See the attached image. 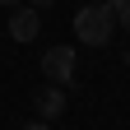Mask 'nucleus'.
I'll list each match as a JSON object with an SVG mask.
<instances>
[{
	"instance_id": "nucleus-10",
	"label": "nucleus",
	"mask_w": 130,
	"mask_h": 130,
	"mask_svg": "<svg viewBox=\"0 0 130 130\" xmlns=\"http://www.w3.org/2000/svg\"><path fill=\"white\" fill-rule=\"evenodd\" d=\"M125 65H130V51H125Z\"/></svg>"
},
{
	"instance_id": "nucleus-3",
	"label": "nucleus",
	"mask_w": 130,
	"mask_h": 130,
	"mask_svg": "<svg viewBox=\"0 0 130 130\" xmlns=\"http://www.w3.org/2000/svg\"><path fill=\"white\" fill-rule=\"evenodd\" d=\"M37 32H42V9L19 5V9L9 14V37L14 42H37Z\"/></svg>"
},
{
	"instance_id": "nucleus-7",
	"label": "nucleus",
	"mask_w": 130,
	"mask_h": 130,
	"mask_svg": "<svg viewBox=\"0 0 130 130\" xmlns=\"http://www.w3.org/2000/svg\"><path fill=\"white\" fill-rule=\"evenodd\" d=\"M28 5H32V9H51L56 0H28Z\"/></svg>"
},
{
	"instance_id": "nucleus-4",
	"label": "nucleus",
	"mask_w": 130,
	"mask_h": 130,
	"mask_svg": "<svg viewBox=\"0 0 130 130\" xmlns=\"http://www.w3.org/2000/svg\"><path fill=\"white\" fill-rule=\"evenodd\" d=\"M32 107H37V116H42V121L60 116V111H65V88H60V84H42L37 98H32Z\"/></svg>"
},
{
	"instance_id": "nucleus-1",
	"label": "nucleus",
	"mask_w": 130,
	"mask_h": 130,
	"mask_svg": "<svg viewBox=\"0 0 130 130\" xmlns=\"http://www.w3.org/2000/svg\"><path fill=\"white\" fill-rule=\"evenodd\" d=\"M111 32H116V14H111L107 5H79L74 14V37L84 46H107Z\"/></svg>"
},
{
	"instance_id": "nucleus-6",
	"label": "nucleus",
	"mask_w": 130,
	"mask_h": 130,
	"mask_svg": "<svg viewBox=\"0 0 130 130\" xmlns=\"http://www.w3.org/2000/svg\"><path fill=\"white\" fill-rule=\"evenodd\" d=\"M23 130H51V121H28Z\"/></svg>"
},
{
	"instance_id": "nucleus-2",
	"label": "nucleus",
	"mask_w": 130,
	"mask_h": 130,
	"mask_svg": "<svg viewBox=\"0 0 130 130\" xmlns=\"http://www.w3.org/2000/svg\"><path fill=\"white\" fill-rule=\"evenodd\" d=\"M42 74L46 84H60V88H74V46H51V51H42Z\"/></svg>"
},
{
	"instance_id": "nucleus-5",
	"label": "nucleus",
	"mask_w": 130,
	"mask_h": 130,
	"mask_svg": "<svg viewBox=\"0 0 130 130\" xmlns=\"http://www.w3.org/2000/svg\"><path fill=\"white\" fill-rule=\"evenodd\" d=\"M116 23H121V28L130 32V0H125V5H121V9H116Z\"/></svg>"
},
{
	"instance_id": "nucleus-9",
	"label": "nucleus",
	"mask_w": 130,
	"mask_h": 130,
	"mask_svg": "<svg viewBox=\"0 0 130 130\" xmlns=\"http://www.w3.org/2000/svg\"><path fill=\"white\" fill-rule=\"evenodd\" d=\"M0 5H19V0H0Z\"/></svg>"
},
{
	"instance_id": "nucleus-8",
	"label": "nucleus",
	"mask_w": 130,
	"mask_h": 130,
	"mask_svg": "<svg viewBox=\"0 0 130 130\" xmlns=\"http://www.w3.org/2000/svg\"><path fill=\"white\" fill-rule=\"evenodd\" d=\"M102 5H107V9H111V14H116V9H121V5H125V0H102Z\"/></svg>"
}]
</instances>
